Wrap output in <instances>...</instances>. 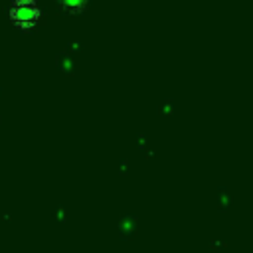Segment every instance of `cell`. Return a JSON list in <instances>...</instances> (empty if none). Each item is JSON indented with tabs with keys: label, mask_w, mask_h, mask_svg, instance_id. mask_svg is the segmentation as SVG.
Returning a JSON list of instances; mask_svg holds the SVG:
<instances>
[{
	"label": "cell",
	"mask_w": 253,
	"mask_h": 253,
	"mask_svg": "<svg viewBox=\"0 0 253 253\" xmlns=\"http://www.w3.org/2000/svg\"><path fill=\"white\" fill-rule=\"evenodd\" d=\"M10 18L18 26H34L40 18V8L34 0H16L10 8Z\"/></svg>",
	"instance_id": "obj_1"
}]
</instances>
